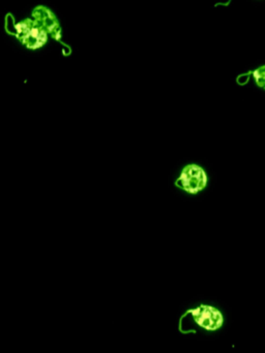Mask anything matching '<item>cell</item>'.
<instances>
[{
	"instance_id": "cell-2",
	"label": "cell",
	"mask_w": 265,
	"mask_h": 353,
	"mask_svg": "<svg viewBox=\"0 0 265 353\" xmlns=\"http://www.w3.org/2000/svg\"><path fill=\"white\" fill-rule=\"evenodd\" d=\"M208 185L206 171L197 164H188L180 171L175 181V187L190 195L204 191Z\"/></svg>"
},
{
	"instance_id": "cell-3",
	"label": "cell",
	"mask_w": 265,
	"mask_h": 353,
	"mask_svg": "<svg viewBox=\"0 0 265 353\" xmlns=\"http://www.w3.org/2000/svg\"><path fill=\"white\" fill-rule=\"evenodd\" d=\"M190 312L196 323L205 330H217L223 323V317H222L221 313L215 307L201 305Z\"/></svg>"
},
{
	"instance_id": "cell-4",
	"label": "cell",
	"mask_w": 265,
	"mask_h": 353,
	"mask_svg": "<svg viewBox=\"0 0 265 353\" xmlns=\"http://www.w3.org/2000/svg\"><path fill=\"white\" fill-rule=\"evenodd\" d=\"M252 76L256 85L265 90V65H261L258 69L254 70Z\"/></svg>"
},
{
	"instance_id": "cell-5",
	"label": "cell",
	"mask_w": 265,
	"mask_h": 353,
	"mask_svg": "<svg viewBox=\"0 0 265 353\" xmlns=\"http://www.w3.org/2000/svg\"><path fill=\"white\" fill-rule=\"evenodd\" d=\"M251 74H252V72H248V73L242 74V75L238 76L236 81H237V83L239 84V85H246V84L248 83V79H250Z\"/></svg>"
},
{
	"instance_id": "cell-1",
	"label": "cell",
	"mask_w": 265,
	"mask_h": 353,
	"mask_svg": "<svg viewBox=\"0 0 265 353\" xmlns=\"http://www.w3.org/2000/svg\"><path fill=\"white\" fill-rule=\"evenodd\" d=\"M33 19H25L12 26L6 23V32L16 37L27 48L37 49L47 43L48 36L60 40L57 20L46 8L39 7L33 13Z\"/></svg>"
}]
</instances>
